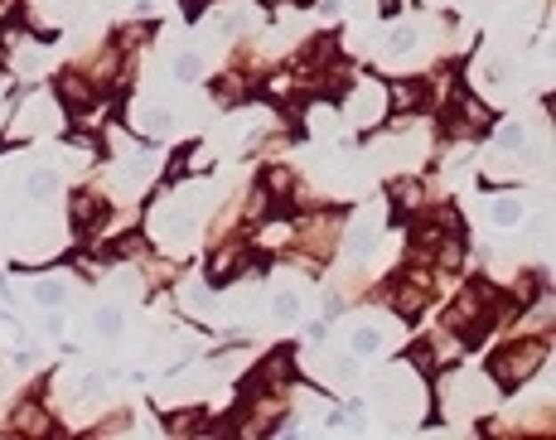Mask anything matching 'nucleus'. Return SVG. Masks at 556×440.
Segmentation results:
<instances>
[{"mask_svg":"<svg viewBox=\"0 0 556 440\" xmlns=\"http://www.w3.org/2000/svg\"><path fill=\"white\" fill-rule=\"evenodd\" d=\"M111 218V208L102 194H93V189H83V194H73V204H68V223H73V233L77 237H87L93 228H102Z\"/></svg>","mask_w":556,"mask_h":440,"instance_id":"obj_8","label":"nucleus"},{"mask_svg":"<svg viewBox=\"0 0 556 440\" xmlns=\"http://www.w3.org/2000/svg\"><path fill=\"white\" fill-rule=\"evenodd\" d=\"M39 131H59V102H53L49 92H35L20 102L15 121H10V140H29L39 136Z\"/></svg>","mask_w":556,"mask_h":440,"instance_id":"obj_4","label":"nucleus"},{"mask_svg":"<svg viewBox=\"0 0 556 440\" xmlns=\"http://www.w3.org/2000/svg\"><path fill=\"white\" fill-rule=\"evenodd\" d=\"M247 261H252V257H247V247H242V242H222L214 257H208V285H214V291H222L228 281L242 276V267H247Z\"/></svg>","mask_w":556,"mask_h":440,"instance_id":"obj_9","label":"nucleus"},{"mask_svg":"<svg viewBox=\"0 0 556 440\" xmlns=\"http://www.w3.org/2000/svg\"><path fill=\"white\" fill-rule=\"evenodd\" d=\"M97 92H102V87H97L93 78H87L83 68H68V73L59 78V102L68 107L73 116H87V112H97V102H102Z\"/></svg>","mask_w":556,"mask_h":440,"instance_id":"obj_7","label":"nucleus"},{"mask_svg":"<svg viewBox=\"0 0 556 440\" xmlns=\"http://www.w3.org/2000/svg\"><path fill=\"white\" fill-rule=\"evenodd\" d=\"M126 121L141 140H165L174 131V112L165 102H150V97H136V102L126 107Z\"/></svg>","mask_w":556,"mask_h":440,"instance_id":"obj_6","label":"nucleus"},{"mask_svg":"<svg viewBox=\"0 0 556 440\" xmlns=\"http://www.w3.org/2000/svg\"><path fill=\"white\" fill-rule=\"evenodd\" d=\"M377 237H383V228H377V218H359V223H349L339 233V247L349 261H368L377 252Z\"/></svg>","mask_w":556,"mask_h":440,"instance_id":"obj_10","label":"nucleus"},{"mask_svg":"<svg viewBox=\"0 0 556 440\" xmlns=\"http://www.w3.org/2000/svg\"><path fill=\"white\" fill-rule=\"evenodd\" d=\"M383 112H387V92L377 83H359L353 92H343V121H349V126L368 131V126L383 121Z\"/></svg>","mask_w":556,"mask_h":440,"instance_id":"obj_5","label":"nucleus"},{"mask_svg":"<svg viewBox=\"0 0 556 440\" xmlns=\"http://www.w3.org/2000/svg\"><path fill=\"white\" fill-rule=\"evenodd\" d=\"M165 426H170L174 436H184V431H208V421H204V416H198V412H174V416H170V421H165Z\"/></svg>","mask_w":556,"mask_h":440,"instance_id":"obj_22","label":"nucleus"},{"mask_svg":"<svg viewBox=\"0 0 556 440\" xmlns=\"http://www.w3.org/2000/svg\"><path fill=\"white\" fill-rule=\"evenodd\" d=\"M271 320L276 324H295L300 320V291H276L271 295Z\"/></svg>","mask_w":556,"mask_h":440,"instance_id":"obj_21","label":"nucleus"},{"mask_svg":"<svg viewBox=\"0 0 556 440\" xmlns=\"http://www.w3.org/2000/svg\"><path fill=\"white\" fill-rule=\"evenodd\" d=\"M522 213H528V208H522V199H513V194H498V199L488 204V223L494 228H518Z\"/></svg>","mask_w":556,"mask_h":440,"instance_id":"obj_17","label":"nucleus"},{"mask_svg":"<svg viewBox=\"0 0 556 440\" xmlns=\"http://www.w3.org/2000/svg\"><path fill=\"white\" fill-rule=\"evenodd\" d=\"M198 78H204V53L180 49L174 53V83H198Z\"/></svg>","mask_w":556,"mask_h":440,"instance_id":"obj_20","label":"nucleus"},{"mask_svg":"<svg viewBox=\"0 0 556 440\" xmlns=\"http://www.w3.org/2000/svg\"><path fill=\"white\" fill-rule=\"evenodd\" d=\"M339 233H343V218L334 213V208H319V213H305L295 223V247L319 261V257H329V252L339 247Z\"/></svg>","mask_w":556,"mask_h":440,"instance_id":"obj_3","label":"nucleus"},{"mask_svg":"<svg viewBox=\"0 0 556 440\" xmlns=\"http://www.w3.org/2000/svg\"><path fill=\"white\" fill-rule=\"evenodd\" d=\"M528 146H532V136H528L522 121H504V126L494 131V150H498V156H508V160H522V156H528Z\"/></svg>","mask_w":556,"mask_h":440,"instance_id":"obj_11","label":"nucleus"},{"mask_svg":"<svg viewBox=\"0 0 556 440\" xmlns=\"http://www.w3.org/2000/svg\"><path fill=\"white\" fill-rule=\"evenodd\" d=\"M387 344H392V339H387V329H377V324H359L349 334V354L353 358H377V354H387Z\"/></svg>","mask_w":556,"mask_h":440,"instance_id":"obj_13","label":"nucleus"},{"mask_svg":"<svg viewBox=\"0 0 556 440\" xmlns=\"http://www.w3.org/2000/svg\"><path fill=\"white\" fill-rule=\"evenodd\" d=\"M547 363V339H513V344H498L494 358H488V378H494L498 392H513L532 372Z\"/></svg>","mask_w":556,"mask_h":440,"instance_id":"obj_1","label":"nucleus"},{"mask_svg":"<svg viewBox=\"0 0 556 440\" xmlns=\"http://www.w3.org/2000/svg\"><path fill=\"white\" fill-rule=\"evenodd\" d=\"M436 267H402L387 281V305H392L402 320H416L431 300H436Z\"/></svg>","mask_w":556,"mask_h":440,"instance_id":"obj_2","label":"nucleus"},{"mask_svg":"<svg viewBox=\"0 0 556 440\" xmlns=\"http://www.w3.org/2000/svg\"><path fill=\"white\" fill-rule=\"evenodd\" d=\"M10 431H25V436H49L53 431V421H49V412H44V402H20V412L10 416Z\"/></svg>","mask_w":556,"mask_h":440,"instance_id":"obj_12","label":"nucleus"},{"mask_svg":"<svg viewBox=\"0 0 556 440\" xmlns=\"http://www.w3.org/2000/svg\"><path fill=\"white\" fill-rule=\"evenodd\" d=\"M392 204L402 208V213H421V208H426V184H421V174H407V180L392 184Z\"/></svg>","mask_w":556,"mask_h":440,"instance_id":"obj_16","label":"nucleus"},{"mask_svg":"<svg viewBox=\"0 0 556 440\" xmlns=\"http://www.w3.org/2000/svg\"><path fill=\"white\" fill-rule=\"evenodd\" d=\"M25 194L29 199H49V194H59V170H53V164H39V170H29L25 174Z\"/></svg>","mask_w":556,"mask_h":440,"instance_id":"obj_18","label":"nucleus"},{"mask_svg":"<svg viewBox=\"0 0 556 440\" xmlns=\"http://www.w3.org/2000/svg\"><path fill=\"white\" fill-rule=\"evenodd\" d=\"M29 295H35L39 310H63V305L73 300V285H68V281H59V276H44V281L29 285Z\"/></svg>","mask_w":556,"mask_h":440,"instance_id":"obj_14","label":"nucleus"},{"mask_svg":"<svg viewBox=\"0 0 556 440\" xmlns=\"http://www.w3.org/2000/svg\"><path fill=\"white\" fill-rule=\"evenodd\" d=\"M93 329L102 339H121V329H126V310H121V305H97V310H93Z\"/></svg>","mask_w":556,"mask_h":440,"instance_id":"obj_19","label":"nucleus"},{"mask_svg":"<svg viewBox=\"0 0 556 440\" xmlns=\"http://www.w3.org/2000/svg\"><path fill=\"white\" fill-rule=\"evenodd\" d=\"M247 87H252V73L232 68V73H222V78H214V102L218 107H238L242 97H247Z\"/></svg>","mask_w":556,"mask_h":440,"instance_id":"obj_15","label":"nucleus"}]
</instances>
